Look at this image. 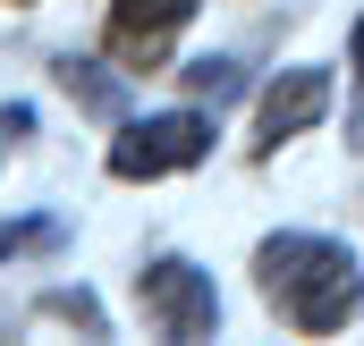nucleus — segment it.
I'll return each mask as SVG.
<instances>
[{
	"instance_id": "1",
	"label": "nucleus",
	"mask_w": 364,
	"mask_h": 346,
	"mask_svg": "<svg viewBox=\"0 0 364 346\" xmlns=\"http://www.w3.org/2000/svg\"><path fill=\"white\" fill-rule=\"evenodd\" d=\"M255 279H263V296L279 304V321H296V330H348V313L364 304V270L348 245H331V237H305V228H279L263 237V254H255Z\"/></svg>"
},
{
	"instance_id": "2",
	"label": "nucleus",
	"mask_w": 364,
	"mask_h": 346,
	"mask_svg": "<svg viewBox=\"0 0 364 346\" xmlns=\"http://www.w3.org/2000/svg\"><path fill=\"white\" fill-rule=\"evenodd\" d=\"M212 152V118L203 110H161V118H127L110 135V177H170V169H195Z\"/></svg>"
},
{
	"instance_id": "3",
	"label": "nucleus",
	"mask_w": 364,
	"mask_h": 346,
	"mask_svg": "<svg viewBox=\"0 0 364 346\" xmlns=\"http://www.w3.org/2000/svg\"><path fill=\"white\" fill-rule=\"evenodd\" d=\"M136 304H144V321L161 330V338H212L220 330V296H212V270H195V262L161 254L136 270Z\"/></svg>"
},
{
	"instance_id": "4",
	"label": "nucleus",
	"mask_w": 364,
	"mask_h": 346,
	"mask_svg": "<svg viewBox=\"0 0 364 346\" xmlns=\"http://www.w3.org/2000/svg\"><path fill=\"white\" fill-rule=\"evenodd\" d=\"M322 110H331V68H279V85H263V110H255L263 152L288 144V135H305Z\"/></svg>"
},
{
	"instance_id": "5",
	"label": "nucleus",
	"mask_w": 364,
	"mask_h": 346,
	"mask_svg": "<svg viewBox=\"0 0 364 346\" xmlns=\"http://www.w3.org/2000/svg\"><path fill=\"white\" fill-rule=\"evenodd\" d=\"M195 17V0H110V51L119 60H161V43Z\"/></svg>"
},
{
	"instance_id": "6",
	"label": "nucleus",
	"mask_w": 364,
	"mask_h": 346,
	"mask_svg": "<svg viewBox=\"0 0 364 346\" xmlns=\"http://www.w3.org/2000/svg\"><path fill=\"white\" fill-rule=\"evenodd\" d=\"M60 85L77 93L85 110H119V85H110V77H102L93 60H60Z\"/></svg>"
},
{
	"instance_id": "7",
	"label": "nucleus",
	"mask_w": 364,
	"mask_h": 346,
	"mask_svg": "<svg viewBox=\"0 0 364 346\" xmlns=\"http://www.w3.org/2000/svg\"><path fill=\"white\" fill-rule=\"evenodd\" d=\"M60 245V220H0V262L17 254H51Z\"/></svg>"
},
{
	"instance_id": "8",
	"label": "nucleus",
	"mask_w": 364,
	"mask_h": 346,
	"mask_svg": "<svg viewBox=\"0 0 364 346\" xmlns=\"http://www.w3.org/2000/svg\"><path fill=\"white\" fill-rule=\"evenodd\" d=\"M186 85L203 93V101H229V93H237V68H229V60H195V68H186Z\"/></svg>"
},
{
	"instance_id": "9",
	"label": "nucleus",
	"mask_w": 364,
	"mask_h": 346,
	"mask_svg": "<svg viewBox=\"0 0 364 346\" xmlns=\"http://www.w3.org/2000/svg\"><path fill=\"white\" fill-rule=\"evenodd\" d=\"M356 68H364V17H356Z\"/></svg>"
},
{
	"instance_id": "10",
	"label": "nucleus",
	"mask_w": 364,
	"mask_h": 346,
	"mask_svg": "<svg viewBox=\"0 0 364 346\" xmlns=\"http://www.w3.org/2000/svg\"><path fill=\"white\" fill-rule=\"evenodd\" d=\"M9 9H26V0H9Z\"/></svg>"
}]
</instances>
